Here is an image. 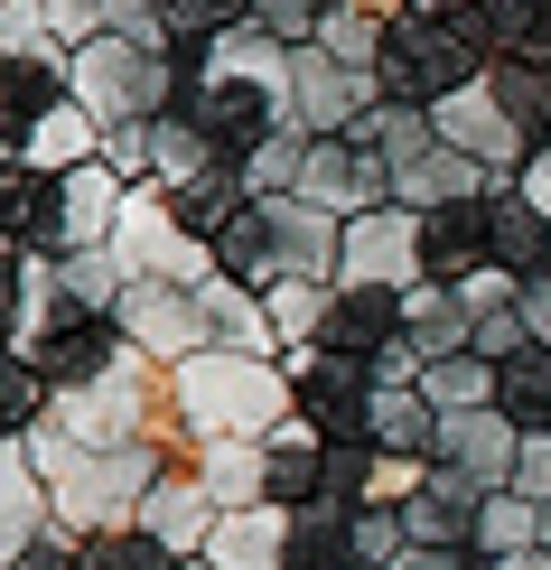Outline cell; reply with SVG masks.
I'll list each match as a JSON object with an SVG mask.
<instances>
[{
  "instance_id": "obj_5",
  "label": "cell",
  "mask_w": 551,
  "mask_h": 570,
  "mask_svg": "<svg viewBox=\"0 0 551 570\" xmlns=\"http://www.w3.org/2000/svg\"><path fill=\"white\" fill-rule=\"evenodd\" d=\"M281 365H291V393H299L308 431H327L337 449H374V402H383L374 365H355L337 346H291Z\"/></svg>"
},
{
  "instance_id": "obj_37",
  "label": "cell",
  "mask_w": 551,
  "mask_h": 570,
  "mask_svg": "<svg viewBox=\"0 0 551 570\" xmlns=\"http://www.w3.org/2000/svg\"><path fill=\"white\" fill-rule=\"evenodd\" d=\"M514 187H523V197H533L542 216H551V150H533V159H523V178H514Z\"/></svg>"
},
{
  "instance_id": "obj_24",
  "label": "cell",
  "mask_w": 551,
  "mask_h": 570,
  "mask_svg": "<svg viewBox=\"0 0 551 570\" xmlns=\"http://www.w3.org/2000/svg\"><path fill=\"white\" fill-rule=\"evenodd\" d=\"M412 346L440 365V355H476V318H468V299L459 291H440V281H421L412 291Z\"/></svg>"
},
{
  "instance_id": "obj_31",
  "label": "cell",
  "mask_w": 551,
  "mask_h": 570,
  "mask_svg": "<svg viewBox=\"0 0 551 570\" xmlns=\"http://www.w3.org/2000/svg\"><path fill=\"white\" fill-rule=\"evenodd\" d=\"M421 393L440 402V412H486L495 402V365L486 355H440V365L421 374Z\"/></svg>"
},
{
  "instance_id": "obj_1",
  "label": "cell",
  "mask_w": 551,
  "mask_h": 570,
  "mask_svg": "<svg viewBox=\"0 0 551 570\" xmlns=\"http://www.w3.org/2000/svg\"><path fill=\"white\" fill-rule=\"evenodd\" d=\"M178 374V412H187V440L215 449V440H272L281 421H299V393H291V365L281 355H244V346H206L187 355Z\"/></svg>"
},
{
  "instance_id": "obj_20",
  "label": "cell",
  "mask_w": 551,
  "mask_h": 570,
  "mask_svg": "<svg viewBox=\"0 0 551 570\" xmlns=\"http://www.w3.org/2000/svg\"><path fill=\"white\" fill-rule=\"evenodd\" d=\"M253 0H159V29H169V57L187 66V76H206V47L225 29H244Z\"/></svg>"
},
{
  "instance_id": "obj_4",
  "label": "cell",
  "mask_w": 551,
  "mask_h": 570,
  "mask_svg": "<svg viewBox=\"0 0 551 570\" xmlns=\"http://www.w3.org/2000/svg\"><path fill=\"white\" fill-rule=\"evenodd\" d=\"M112 253H122L131 281H178V291H206V281H215V244L169 206V187H131Z\"/></svg>"
},
{
  "instance_id": "obj_17",
  "label": "cell",
  "mask_w": 551,
  "mask_h": 570,
  "mask_svg": "<svg viewBox=\"0 0 551 570\" xmlns=\"http://www.w3.org/2000/svg\"><path fill=\"white\" fill-rule=\"evenodd\" d=\"M206 561L215 570H299V533H291V514H281V505H244V514L215 524Z\"/></svg>"
},
{
  "instance_id": "obj_38",
  "label": "cell",
  "mask_w": 551,
  "mask_h": 570,
  "mask_svg": "<svg viewBox=\"0 0 551 570\" xmlns=\"http://www.w3.org/2000/svg\"><path fill=\"white\" fill-rule=\"evenodd\" d=\"M412 10H430V19H459V10H476V0H412Z\"/></svg>"
},
{
  "instance_id": "obj_21",
  "label": "cell",
  "mask_w": 551,
  "mask_h": 570,
  "mask_svg": "<svg viewBox=\"0 0 551 570\" xmlns=\"http://www.w3.org/2000/svg\"><path fill=\"white\" fill-rule=\"evenodd\" d=\"M495 412L523 440H551V346H523L514 365H495Z\"/></svg>"
},
{
  "instance_id": "obj_28",
  "label": "cell",
  "mask_w": 551,
  "mask_h": 570,
  "mask_svg": "<svg viewBox=\"0 0 551 570\" xmlns=\"http://www.w3.org/2000/svg\"><path fill=\"white\" fill-rule=\"evenodd\" d=\"M262 308H272L281 346H318L327 308H337V281H272V291H262Z\"/></svg>"
},
{
  "instance_id": "obj_8",
  "label": "cell",
  "mask_w": 551,
  "mask_h": 570,
  "mask_svg": "<svg viewBox=\"0 0 551 570\" xmlns=\"http://www.w3.org/2000/svg\"><path fill=\"white\" fill-rule=\"evenodd\" d=\"M430 122H440V140H449V150H468L476 169H495V178H523V159H533V140H523V122L505 112V94H495L486 76H476V85H459L440 112H430Z\"/></svg>"
},
{
  "instance_id": "obj_19",
  "label": "cell",
  "mask_w": 551,
  "mask_h": 570,
  "mask_svg": "<svg viewBox=\"0 0 551 570\" xmlns=\"http://www.w3.org/2000/svg\"><path fill=\"white\" fill-rule=\"evenodd\" d=\"M197 299H206L215 346H244V355H291V346H281V327H272V308H262V291H244V281H225V272H215Z\"/></svg>"
},
{
  "instance_id": "obj_23",
  "label": "cell",
  "mask_w": 551,
  "mask_h": 570,
  "mask_svg": "<svg viewBox=\"0 0 551 570\" xmlns=\"http://www.w3.org/2000/svg\"><path fill=\"white\" fill-rule=\"evenodd\" d=\"M374 449L383 459H440V402L430 393H383L374 402Z\"/></svg>"
},
{
  "instance_id": "obj_30",
  "label": "cell",
  "mask_w": 551,
  "mask_h": 570,
  "mask_svg": "<svg viewBox=\"0 0 551 570\" xmlns=\"http://www.w3.org/2000/svg\"><path fill=\"white\" fill-rule=\"evenodd\" d=\"M365 140L393 159V169H412V159L440 150V122H430V112H412V104H374V112H365Z\"/></svg>"
},
{
  "instance_id": "obj_32",
  "label": "cell",
  "mask_w": 551,
  "mask_h": 570,
  "mask_svg": "<svg viewBox=\"0 0 551 570\" xmlns=\"http://www.w3.org/2000/svg\"><path fill=\"white\" fill-rule=\"evenodd\" d=\"M318 47H327V57H346V66H374L383 57V19H365V10H346V0H337V10L318 19Z\"/></svg>"
},
{
  "instance_id": "obj_27",
  "label": "cell",
  "mask_w": 551,
  "mask_h": 570,
  "mask_svg": "<svg viewBox=\"0 0 551 570\" xmlns=\"http://www.w3.org/2000/svg\"><path fill=\"white\" fill-rule=\"evenodd\" d=\"M215 169H234V159L215 150L187 112H169V122H159V169H150V187H197V178H215Z\"/></svg>"
},
{
  "instance_id": "obj_39",
  "label": "cell",
  "mask_w": 551,
  "mask_h": 570,
  "mask_svg": "<svg viewBox=\"0 0 551 570\" xmlns=\"http://www.w3.org/2000/svg\"><path fill=\"white\" fill-rule=\"evenodd\" d=\"M187 570H215V561H187Z\"/></svg>"
},
{
  "instance_id": "obj_22",
  "label": "cell",
  "mask_w": 551,
  "mask_h": 570,
  "mask_svg": "<svg viewBox=\"0 0 551 570\" xmlns=\"http://www.w3.org/2000/svg\"><path fill=\"white\" fill-rule=\"evenodd\" d=\"M197 478L225 514H244V505H262L272 468H262V440H215V449H197Z\"/></svg>"
},
{
  "instance_id": "obj_3",
  "label": "cell",
  "mask_w": 551,
  "mask_h": 570,
  "mask_svg": "<svg viewBox=\"0 0 551 570\" xmlns=\"http://www.w3.org/2000/svg\"><path fill=\"white\" fill-rule=\"evenodd\" d=\"M486 66H476V47L459 38V19H393L383 29V57H374V85H383V104H412V112H440L459 85H476Z\"/></svg>"
},
{
  "instance_id": "obj_15",
  "label": "cell",
  "mask_w": 551,
  "mask_h": 570,
  "mask_svg": "<svg viewBox=\"0 0 551 570\" xmlns=\"http://www.w3.org/2000/svg\"><path fill=\"white\" fill-rule=\"evenodd\" d=\"M476 514H486V487H468L459 468H430V487L402 505L421 552H476Z\"/></svg>"
},
{
  "instance_id": "obj_26",
  "label": "cell",
  "mask_w": 551,
  "mask_h": 570,
  "mask_svg": "<svg viewBox=\"0 0 551 570\" xmlns=\"http://www.w3.org/2000/svg\"><path fill=\"white\" fill-rule=\"evenodd\" d=\"M215 272L225 281H244V291H272L281 281V253H272V216L262 206H244L225 234H215Z\"/></svg>"
},
{
  "instance_id": "obj_29",
  "label": "cell",
  "mask_w": 551,
  "mask_h": 570,
  "mask_svg": "<svg viewBox=\"0 0 551 570\" xmlns=\"http://www.w3.org/2000/svg\"><path fill=\"white\" fill-rule=\"evenodd\" d=\"M85 570H187L150 524H112V533H85Z\"/></svg>"
},
{
  "instance_id": "obj_9",
  "label": "cell",
  "mask_w": 551,
  "mask_h": 570,
  "mask_svg": "<svg viewBox=\"0 0 551 570\" xmlns=\"http://www.w3.org/2000/svg\"><path fill=\"white\" fill-rule=\"evenodd\" d=\"M346 291H421V216L412 206H374L346 225Z\"/></svg>"
},
{
  "instance_id": "obj_6",
  "label": "cell",
  "mask_w": 551,
  "mask_h": 570,
  "mask_svg": "<svg viewBox=\"0 0 551 570\" xmlns=\"http://www.w3.org/2000/svg\"><path fill=\"white\" fill-rule=\"evenodd\" d=\"M374 104H383L374 66H346V57H327V47H299V57H291V122H299L308 140L365 131Z\"/></svg>"
},
{
  "instance_id": "obj_25",
  "label": "cell",
  "mask_w": 551,
  "mask_h": 570,
  "mask_svg": "<svg viewBox=\"0 0 551 570\" xmlns=\"http://www.w3.org/2000/svg\"><path fill=\"white\" fill-rule=\"evenodd\" d=\"M523 552H542V505L523 487H505L476 514V561H523Z\"/></svg>"
},
{
  "instance_id": "obj_2",
  "label": "cell",
  "mask_w": 551,
  "mask_h": 570,
  "mask_svg": "<svg viewBox=\"0 0 551 570\" xmlns=\"http://www.w3.org/2000/svg\"><path fill=\"white\" fill-rule=\"evenodd\" d=\"M187 66L178 57H159V47H140V38H85L76 47V104L94 112V122H169V112H187Z\"/></svg>"
},
{
  "instance_id": "obj_40",
  "label": "cell",
  "mask_w": 551,
  "mask_h": 570,
  "mask_svg": "<svg viewBox=\"0 0 551 570\" xmlns=\"http://www.w3.org/2000/svg\"><path fill=\"white\" fill-rule=\"evenodd\" d=\"M327 10H337V0H327Z\"/></svg>"
},
{
  "instance_id": "obj_12",
  "label": "cell",
  "mask_w": 551,
  "mask_h": 570,
  "mask_svg": "<svg viewBox=\"0 0 551 570\" xmlns=\"http://www.w3.org/2000/svg\"><path fill=\"white\" fill-rule=\"evenodd\" d=\"M122 346H131V337H122V318H57V327L38 337L29 365H38L57 393H85V384H104V374L122 365Z\"/></svg>"
},
{
  "instance_id": "obj_10",
  "label": "cell",
  "mask_w": 551,
  "mask_h": 570,
  "mask_svg": "<svg viewBox=\"0 0 551 570\" xmlns=\"http://www.w3.org/2000/svg\"><path fill=\"white\" fill-rule=\"evenodd\" d=\"M122 337H131L140 355H159V365H187V355L215 346V327H206V299H197V291H178V281H131Z\"/></svg>"
},
{
  "instance_id": "obj_14",
  "label": "cell",
  "mask_w": 551,
  "mask_h": 570,
  "mask_svg": "<svg viewBox=\"0 0 551 570\" xmlns=\"http://www.w3.org/2000/svg\"><path fill=\"white\" fill-rule=\"evenodd\" d=\"M140 524L169 542L178 561H206V542H215V524H225V505L206 495V478H197V468H169V478L140 495Z\"/></svg>"
},
{
  "instance_id": "obj_18",
  "label": "cell",
  "mask_w": 551,
  "mask_h": 570,
  "mask_svg": "<svg viewBox=\"0 0 551 570\" xmlns=\"http://www.w3.org/2000/svg\"><path fill=\"white\" fill-rule=\"evenodd\" d=\"M57 318H66V263L57 253H10V355H38Z\"/></svg>"
},
{
  "instance_id": "obj_34",
  "label": "cell",
  "mask_w": 551,
  "mask_h": 570,
  "mask_svg": "<svg viewBox=\"0 0 551 570\" xmlns=\"http://www.w3.org/2000/svg\"><path fill=\"white\" fill-rule=\"evenodd\" d=\"M0 570H85V533H47V542H29V552H10Z\"/></svg>"
},
{
  "instance_id": "obj_33",
  "label": "cell",
  "mask_w": 551,
  "mask_h": 570,
  "mask_svg": "<svg viewBox=\"0 0 551 570\" xmlns=\"http://www.w3.org/2000/svg\"><path fill=\"white\" fill-rule=\"evenodd\" d=\"M318 19L327 0H253V29H272L281 47H318Z\"/></svg>"
},
{
  "instance_id": "obj_7",
  "label": "cell",
  "mask_w": 551,
  "mask_h": 570,
  "mask_svg": "<svg viewBox=\"0 0 551 570\" xmlns=\"http://www.w3.org/2000/svg\"><path fill=\"white\" fill-rule=\"evenodd\" d=\"M299 197L327 206V216H374V206H393V159L374 150L365 131H337V140H308V169H299Z\"/></svg>"
},
{
  "instance_id": "obj_13",
  "label": "cell",
  "mask_w": 551,
  "mask_h": 570,
  "mask_svg": "<svg viewBox=\"0 0 551 570\" xmlns=\"http://www.w3.org/2000/svg\"><path fill=\"white\" fill-rule=\"evenodd\" d=\"M47 533H66L57 524V487L38 478L29 440H0V561L29 552V542H47Z\"/></svg>"
},
{
  "instance_id": "obj_35",
  "label": "cell",
  "mask_w": 551,
  "mask_h": 570,
  "mask_svg": "<svg viewBox=\"0 0 551 570\" xmlns=\"http://www.w3.org/2000/svg\"><path fill=\"white\" fill-rule=\"evenodd\" d=\"M514 487L533 495V505L551 514V440H523V468H514Z\"/></svg>"
},
{
  "instance_id": "obj_16",
  "label": "cell",
  "mask_w": 551,
  "mask_h": 570,
  "mask_svg": "<svg viewBox=\"0 0 551 570\" xmlns=\"http://www.w3.org/2000/svg\"><path fill=\"white\" fill-rule=\"evenodd\" d=\"M94 159H104V122H94V112L76 104V94H66L57 112H47V122L19 140V150H0V169H38V178H66V169H94Z\"/></svg>"
},
{
  "instance_id": "obj_11",
  "label": "cell",
  "mask_w": 551,
  "mask_h": 570,
  "mask_svg": "<svg viewBox=\"0 0 551 570\" xmlns=\"http://www.w3.org/2000/svg\"><path fill=\"white\" fill-rule=\"evenodd\" d=\"M430 468H459L468 487H486V495H505L514 487V468H523V431L505 412H440V459Z\"/></svg>"
},
{
  "instance_id": "obj_36",
  "label": "cell",
  "mask_w": 551,
  "mask_h": 570,
  "mask_svg": "<svg viewBox=\"0 0 551 570\" xmlns=\"http://www.w3.org/2000/svg\"><path fill=\"white\" fill-rule=\"evenodd\" d=\"M523 327H533V346H551V281H523Z\"/></svg>"
}]
</instances>
